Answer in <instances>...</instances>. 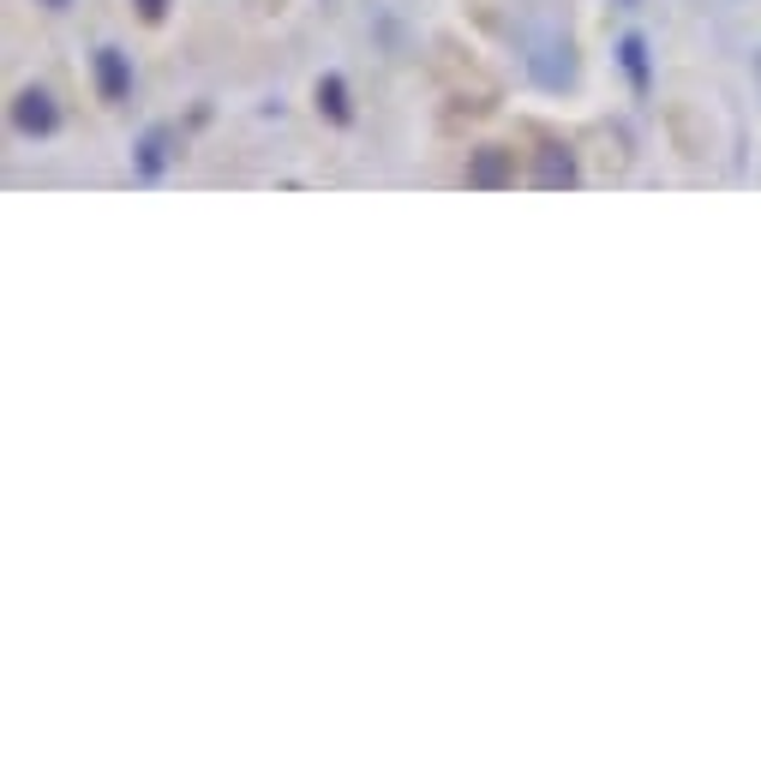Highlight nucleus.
I'll return each mask as SVG.
<instances>
[{
	"mask_svg": "<svg viewBox=\"0 0 761 761\" xmlns=\"http://www.w3.org/2000/svg\"><path fill=\"white\" fill-rule=\"evenodd\" d=\"M516 181V151L504 144H480L474 163H467V186H510Z\"/></svg>",
	"mask_w": 761,
	"mask_h": 761,
	"instance_id": "1",
	"label": "nucleus"
},
{
	"mask_svg": "<svg viewBox=\"0 0 761 761\" xmlns=\"http://www.w3.org/2000/svg\"><path fill=\"white\" fill-rule=\"evenodd\" d=\"M96 91H102V102H126V91H133V72H126V54L121 49H102L96 54Z\"/></svg>",
	"mask_w": 761,
	"mask_h": 761,
	"instance_id": "2",
	"label": "nucleus"
},
{
	"mask_svg": "<svg viewBox=\"0 0 761 761\" xmlns=\"http://www.w3.org/2000/svg\"><path fill=\"white\" fill-rule=\"evenodd\" d=\"M12 126H19V133H54V96L49 91H19Z\"/></svg>",
	"mask_w": 761,
	"mask_h": 761,
	"instance_id": "3",
	"label": "nucleus"
},
{
	"mask_svg": "<svg viewBox=\"0 0 761 761\" xmlns=\"http://www.w3.org/2000/svg\"><path fill=\"white\" fill-rule=\"evenodd\" d=\"M569 181H576V163H569L558 144H552V151L539 156V186H569Z\"/></svg>",
	"mask_w": 761,
	"mask_h": 761,
	"instance_id": "4",
	"label": "nucleus"
},
{
	"mask_svg": "<svg viewBox=\"0 0 761 761\" xmlns=\"http://www.w3.org/2000/svg\"><path fill=\"white\" fill-rule=\"evenodd\" d=\"M318 102L330 109V121H348V102H342V79H325L318 84Z\"/></svg>",
	"mask_w": 761,
	"mask_h": 761,
	"instance_id": "5",
	"label": "nucleus"
},
{
	"mask_svg": "<svg viewBox=\"0 0 761 761\" xmlns=\"http://www.w3.org/2000/svg\"><path fill=\"white\" fill-rule=\"evenodd\" d=\"M624 66H629V79H636V84H648V61H641V37H629V42H624Z\"/></svg>",
	"mask_w": 761,
	"mask_h": 761,
	"instance_id": "6",
	"label": "nucleus"
},
{
	"mask_svg": "<svg viewBox=\"0 0 761 761\" xmlns=\"http://www.w3.org/2000/svg\"><path fill=\"white\" fill-rule=\"evenodd\" d=\"M163 138H168V133H151V138H144V156H138V168H144V174L163 168Z\"/></svg>",
	"mask_w": 761,
	"mask_h": 761,
	"instance_id": "7",
	"label": "nucleus"
},
{
	"mask_svg": "<svg viewBox=\"0 0 761 761\" xmlns=\"http://www.w3.org/2000/svg\"><path fill=\"white\" fill-rule=\"evenodd\" d=\"M138 12L144 19H163V0H138Z\"/></svg>",
	"mask_w": 761,
	"mask_h": 761,
	"instance_id": "8",
	"label": "nucleus"
},
{
	"mask_svg": "<svg viewBox=\"0 0 761 761\" xmlns=\"http://www.w3.org/2000/svg\"><path fill=\"white\" fill-rule=\"evenodd\" d=\"M755 79H761V54H755Z\"/></svg>",
	"mask_w": 761,
	"mask_h": 761,
	"instance_id": "9",
	"label": "nucleus"
},
{
	"mask_svg": "<svg viewBox=\"0 0 761 761\" xmlns=\"http://www.w3.org/2000/svg\"><path fill=\"white\" fill-rule=\"evenodd\" d=\"M49 7H66V0H49Z\"/></svg>",
	"mask_w": 761,
	"mask_h": 761,
	"instance_id": "10",
	"label": "nucleus"
}]
</instances>
